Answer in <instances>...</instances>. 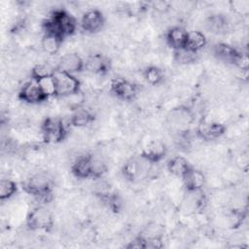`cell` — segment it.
Here are the masks:
<instances>
[{"label": "cell", "mask_w": 249, "mask_h": 249, "mask_svg": "<svg viewBox=\"0 0 249 249\" xmlns=\"http://www.w3.org/2000/svg\"><path fill=\"white\" fill-rule=\"evenodd\" d=\"M20 101L29 105H38L47 101L49 97L42 90L39 83L33 79L25 82L18 92Z\"/></svg>", "instance_id": "6"}, {"label": "cell", "mask_w": 249, "mask_h": 249, "mask_svg": "<svg viewBox=\"0 0 249 249\" xmlns=\"http://www.w3.org/2000/svg\"><path fill=\"white\" fill-rule=\"evenodd\" d=\"M56 70L75 74L85 70V59L77 53L71 52L59 57L56 63Z\"/></svg>", "instance_id": "9"}, {"label": "cell", "mask_w": 249, "mask_h": 249, "mask_svg": "<svg viewBox=\"0 0 249 249\" xmlns=\"http://www.w3.org/2000/svg\"><path fill=\"white\" fill-rule=\"evenodd\" d=\"M166 155L165 144L160 140H154L141 152V157L148 160L150 163H159Z\"/></svg>", "instance_id": "13"}, {"label": "cell", "mask_w": 249, "mask_h": 249, "mask_svg": "<svg viewBox=\"0 0 249 249\" xmlns=\"http://www.w3.org/2000/svg\"><path fill=\"white\" fill-rule=\"evenodd\" d=\"M188 31L182 26H172L165 33V42L173 50L185 49Z\"/></svg>", "instance_id": "14"}, {"label": "cell", "mask_w": 249, "mask_h": 249, "mask_svg": "<svg viewBox=\"0 0 249 249\" xmlns=\"http://www.w3.org/2000/svg\"><path fill=\"white\" fill-rule=\"evenodd\" d=\"M226 125L219 122H203L196 129V135L204 141L220 138L226 132Z\"/></svg>", "instance_id": "10"}, {"label": "cell", "mask_w": 249, "mask_h": 249, "mask_svg": "<svg viewBox=\"0 0 249 249\" xmlns=\"http://www.w3.org/2000/svg\"><path fill=\"white\" fill-rule=\"evenodd\" d=\"M105 24L103 13L98 9L87 10L81 18V28L89 34H94L100 31Z\"/></svg>", "instance_id": "8"}, {"label": "cell", "mask_w": 249, "mask_h": 249, "mask_svg": "<svg viewBox=\"0 0 249 249\" xmlns=\"http://www.w3.org/2000/svg\"><path fill=\"white\" fill-rule=\"evenodd\" d=\"M184 187L189 193L201 191L205 185V176L202 171L196 169L194 166L181 178Z\"/></svg>", "instance_id": "16"}, {"label": "cell", "mask_w": 249, "mask_h": 249, "mask_svg": "<svg viewBox=\"0 0 249 249\" xmlns=\"http://www.w3.org/2000/svg\"><path fill=\"white\" fill-rule=\"evenodd\" d=\"M56 71V67L53 66L48 62H41L35 64L30 71V79L39 81L46 77H51Z\"/></svg>", "instance_id": "24"}, {"label": "cell", "mask_w": 249, "mask_h": 249, "mask_svg": "<svg viewBox=\"0 0 249 249\" xmlns=\"http://www.w3.org/2000/svg\"><path fill=\"white\" fill-rule=\"evenodd\" d=\"M95 119L94 114L83 106L72 110V114L69 118V124L75 127H84L90 124Z\"/></svg>", "instance_id": "17"}, {"label": "cell", "mask_w": 249, "mask_h": 249, "mask_svg": "<svg viewBox=\"0 0 249 249\" xmlns=\"http://www.w3.org/2000/svg\"><path fill=\"white\" fill-rule=\"evenodd\" d=\"M28 230L50 231L53 227V216L45 206H36L28 212L25 220Z\"/></svg>", "instance_id": "5"}, {"label": "cell", "mask_w": 249, "mask_h": 249, "mask_svg": "<svg viewBox=\"0 0 249 249\" xmlns=\"http://www.w3.org/2000/svg\"><path fill=\"white\" fill-rule=\"evenodd\" d=\"M143 77L149 85L159 86L162 83L164 75L163 71L160 67L156 65H150L143 70Z\"/></svg>", "instance_id": "25"}, {"label": "cell", "mask_w": 249, "mask_h": 249, "mask_svg": "<svg viewBox=\"0 0 249 249\" xmlns=\"http://www.w3.org/2000/svg\"><path fill=\"white\" fill-rule=\"evenodd\" d=\"M213 52L218 59L223 60L227 63H231L232 65L236 64L238 58L243 53L242 51H239L233 46L226 43L216 44L213 48Z\"/></svg>", "instance_id": "15"}, {"label": "cell", "mask_w": 249, "mask_h": 249, "mask_svg": "<svg viewBox=\"0 0 249 249\" xmlns=\"http://www.w3.org/2000/svg\"><path fill=\"white\" fill-rule=\"evenodd\" d=\"M22 189L26 194L32 196L47 199L52 194L53 181L47 172H36L22 183Z\"/></svg>", "instance_id": "3"}, {"label": "cell", "mask_w": 249, "mask_h": 249, "mask_svg": "<svg viewBox=\"0 0 249 249\" xmlns=\"http://www.w3.org/2000/svg\"><path fill=\"white\" fill-rule=\"evenodd\" d=\"M171 123L174 124H189L193 122L194 117L192 111L186 106H180L177 108H173L170 111V115L168 116Z\"/></svg>", "instance_id": "22"}, {"label": "cell", "mask_w": 249, "mask_h": 249, "mask_svg": "<svg viewBox=\"0 0 249 249\" xmlns=\"http://www.w3.org/2000/svg\"><path fill=\"white\" fill-rule=\"evenodd\" d=\"M193 166L183 156H174L166 163L167 170L174 176L182 178Z\"/></svg>", "instance_id": "18"}, {"label": "cell", "mask_w": 249, "mask_h": 249, "mask_svg": "<svg viewBox=\"0 0 249 249\" xmlns=\"http://www.w3.org/2000/svg\"><path fill=\"white\" fill-rule=\"evenodd\" d=\"M63 39L58 36L44 33L41 38V48L43 52L49 55L56 54L61 47Z\"/></svg>", "instance_id": "21"}, {"label": "cell", "mask_w": 249, "mask_h": 249, "mask_svg": "<svg viewBox=\"0 0 249 249\" xmlns=\"http://www.w3.org/2000/svg\"><path fill=\"white\" fill-rule=\"evenodd\" d=\"M18 192V185L12 179H1L0 181V200L10 199Z\"/></svg>", "instance_id": "26"}, {"label": "cell", "mask_w": 249, "mask_h": 249, "mask_svg": "<svg viewBox=\"0 0 249 249\" xmlns=\"http://www.w3.org/2000/svg\"><path fill=\"white\" fill-rule=\"evenodd\" d=\"M144 171L140 162L136 159H130L125 161L122 167V174L127 181H134Z\"/></svg>", "instance_id": "23"}, {"label": "cell", "mask_w": 249, "mask_h": 249, "mask_svg": "<svg viewBox=\"0 0 249 249\" xmlns=\"http://www.w3.org/2000/svg\"><path fill=\"white\" fill-rule=\"evenodd\" d=\"M110 62L101 53H91L85 58V70L96 75H104L109 71Z\"/></svg>", "instance_id": "12"}, {"label": "cell", "mask_w": 249, "mask_h": 249, "mask_svg": "<svg viewBox=\"0 0 249 249\" xmlns=\"http://www.w3.org/2000/svg\"><path fill=\"white\" fill-rule=\"evenodd\" d=\"M53 76L46 77V78H43V79L37 81L39 83L42 90L49 98L51 96H55V86H54V81H53Z\"/></svg>", "instance_id": "28"}, {"label": "cell", "mask_w": 249, "mask_h": 249, "mask_svg": "<svg viewBox=\"0 0 249 249\" xmlns=\"http://www.w3.org/2000/svg\"><path fill=\"white\" fill-rule=\"evenodd\" d=\"M72 174L79 179L91 178V154H81L73 160L71 164Z\"/></svg>", "instance_id": "11"}, {"label": "cell", "mask_w": 249, "mask_h": 249, "mask_svg": "<svg viewBox=\"0 0 249 249\" xmlns=\"http://www.w3.org/2000/svg\"><path fill=\"white\" fill-rule=\"evenodd\" d=\"M110 91L121 100L131 101L137 95L138 87L124 78H115L110 83Z\"/></svg>", "instance_id": "7"}, {"label": "cell", "mask_w": 249, "mask_h": 249, "mask_svg": "<svg viewBox=\"0 0 249 249\" xmlns=\"http://www.w3.org/2000/svg\"><path fill=\"white\" fill-rule=\"evenodd\" d=\"M205 27L212 33L223 34L229 28V20L224 15H211L205 20Z\"/></svg>", "instance_id": "20"}, {"label": "cell", "mask_w": 249, "mask_h": 249, "mask_svg": "<svg viewBox=\"0 0 249 249\" xmlns=\"http://www.w3.org/2000/svg\"><path fill=\"white\" fill-rule=\"evenodd\" d=\"M42 140L47 144H56L65 139L68 127L62 118L47 117L40 125Z\"/></svg>", "instance_id": "2"}, {"label": "cell", "mask_w": 249, "mask_h": 249, "mask_svg": "<svg viewBox=\"0 0 249 249\" xmlns=\"http://www.w3.org/2000/svg\"><path fill=\"white\" fill-rule=\"evenodd\" d=\"M174 60L179 64H189L195 62L196 59V53L190 52L187 49L173 51Z\"/></svg>", "instance_id": "27"}, {"label": "cell", "mask_w": 249, "mask_h": 249, "mask_svg": "<svg viewBox=\"0 0 249 249\" xmlns=\"http://www.w3.org/2000/svg\"><path fill=\"white\" fill-rule=\"evenodd\" d=\"M42 28L44 33L53 34L64 40L75 33L77 22L75 18L68 11L64 9H55L43 20Z\"/></svg>", "instance_id": "1"}, {"label": "cell", "mask_w": 249, "mask_h": 249, "mask_svg": "<svg viewBox=\"0 0 249 249\" xmlns=\"http://www.w3.org/2000/svg\"><path fill=\"white\" fill-rule=\"evenodd\" d=\"M207 44V39L204 33L199 30H192L188 31L187 42L185 49L197 53L200 50H202Z\"/></svg>", "instance_id": "19"}, {"label": "cell", "mask_w": 249, "mask_h": 249, "mask_svg": "<svg viewBox=\"0 0 249 249\" xmlns=\"http://www.w3.org/2000/svg\"><path fill=\"white\" fill-rule=\"evenodd\" d=\"M151 5L155 11H157L158 13H160V14H164L170 9L169 3L164 2V1H156V2L151 3Z\"/></svg>", "instance_id": "29"}, {"label": "cell", "mask_w": 249, "mask_h": 249, "mask_svg": "<svg viewBox=\"0 0 249 249\" xmlns=\"http://www.w3.org/2000/svg\"><path fill=\"white\" fill-rule=\"evenodd\" d=\"M53 81L55 86V96L66 97L79 93L81 91V83L74 74L65 71L56 70L53 74Z\"/></svg>", "instance_id": "4"}]
</instances>
